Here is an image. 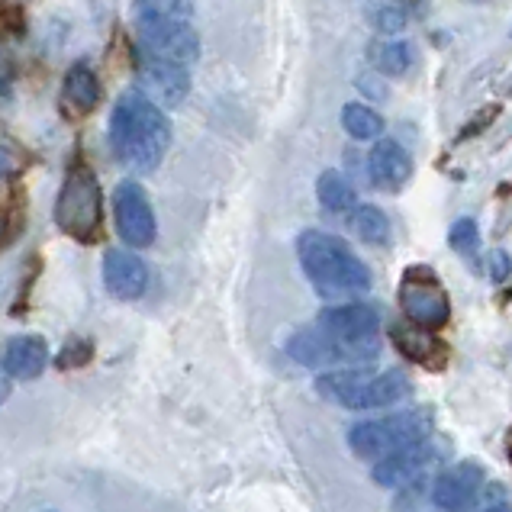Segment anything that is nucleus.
Segmentation results:
<instances>
[{"instance_id": "obj_1", "label": "nucleus", "mask_w": 512, "mask_h": 512, "mask_svg": "<svg viewBox=\"0 0 512 512\" xmlns=\"http://www.w3.org/2000/svg\"><path fill=\"white\" fill-rule=\"evenodd\" d=\"M110 145L123 168L136 174L155 171L171 145L165 110L142 91H126L110 113Z\"/></svg>"}, {"instance_id": "obj_2", "label": "nucleus", "mask_w": 512, "mask_h": 512, "mask_svg": "<svg viewBox=\"0 0 512 512\" xmlns=\"http://www.w3.org/2000/svg\"><path fill=\"white\" fill-rule=\"evenodd\" d=\"M297 255L303 274L310 277L319 297L342 300L371 290V268L351 252V245L332 232L306 229L297 239Z\"/></svg>"}, {"instance_id": "obj_3", "label": "nucleus", "mask_w": 512, "mask_h": 512, "mask_svg": "<svg viewBox=\"0 0 512 512\" xmlns=\"http://www.w3.org/2000/svg\"><path fill=\"white\" fill-rule=\"evenodd\" d=\"M435 419L429 409H406V413H393L384 419H368L351 426L348 445L364 461H384L397 451H406L419 442L432 438Z\"/></svg>"}, {"instance_id": "obj_4", "label": "nucleus", "mask_w": 512, "mask_h": 512, "mask_svg": "<svg viewBox=\"0 0 512 512\" xmlns=\"http://www.w3.org/2000/svg\"><path fill=\"white\" fill-rule=\"evenodd\" d=\"M316 390L326 400L345 409H384L400 403L409 393V377L403 371H329L316 380Z\"/></svg>"}, {"instance_id": "obj_5", "label": "nucleus", "mask_w": 512, "mask_h": 512, "mask_svg": "<svg viewBox=\"0 0 512 512\" xmlns=\"http://www.w3.org/2000/svg\"><path fill=\"white\" fill-rule=\"evenodd\" d=\"M55 223L78 242H94L100 232V184L81 158L68 165L65 184L55 200Z\"/></svg>"}, {"instance_id": "obj_6", "label": "nucleus", "mask_w": 512, "mask_h": 512, "mask_svg": "<svg viewBox=\"0 0 512 512\" xmlns=\"http://www.w3.org/2000/svg\"><path fill=\"white\" fill-rule=\"evenodd\" d=\"M316 326L329 332L335 342H342L348 348H355L364 361L377 358V332H380V313L371 303H342V306H329V310L319 313Z\"/></svg>"}, {"instance_id": "obj_7", "label": "nucleus", "mask_w": 512, "mask_h": 512, "mask_svg": "<svg viewBox=\"0 0 512 512\" xmlns=\"http://www.w3.org/2000/svg\"><path fill=\"white\" fill-rule=\"evenodd\" d=\"M400 306L406 319L422 329H442L451 319V300L429 268H409L400 284Z\"/></svg>"}, {"instance_id": "obj_8", "label": "nucleus", "mask_w": 512, "mask_h": 512, "mask_svg": "<svg viewBox=\"0 0 512 512\" xmlns=\"http://www.w3.org/2000/svg\"><path fill=\"white\" fill-rule=\"evenodd\" d=\"M113 210H116V232L120 239L133 248H145L155 242V210L145 190L136 181H123L113 194Z\"/></svg>"}, {"instance_id": "obj_9", "label": "nucleus", "mask_w": 512, "mask_h": 512, "mask_svg": "<svg viewBox=\"0 0 512 512\" xmlns=\"http://www.w3.org/2000/svg\"><path fill=\"white\" fill-rule=\"evenodd\" d=\"M287 355L300 361L303 368H332V364H364V358L355 348H348L342 342H335L329 332L319 326H306L300 332L290 335Z\"/></svg>"}, {"instance_id": "obj_10", "label": "nucleus", "mask_w": 512, "mask_h": 512, "mask_svg": "<svg viewBox=\"0 0 512 512\" xmlns=\"http://www.w3.org/2000/svg\"><path fill=\"white\" fill-rule=\"evenodd\" d=\"M445 451L448 448L438 445L435 438H426V442H419L413 448L397 451V455L377 461L374 464V480L380 487H387V490L406 487V484H413V480H419L422 474H426L429 467L445 455Z\"/></svg>"}, {"instance_id": "obj_11", "label": "nucleus", "mask_w": 512, "mask_h": 512, "mask_svg": "<svg viewBox=\"0 0 512 512\" xmlns=\"http://www.w3.org/2000/svg\"><path fill=\"white\" fill-rule=\"evenodd\" d=\"M484 484H487V471L480 467V461H461L435 477L432 503L445 512H461L464 506H471L477 500Z\"/></svg>"}, {"instance_id": "obj_12", "label": "nucleus", "mask_w": 512, "mask_h": 512, "mask_svg": "<svg viewBox=\"0 0 512 512\" xmlns=\"http://www.w3.org/2000/svg\"><path fill=\"white\" fill-rule=\"evenodd\" d=\"M139 81L142 94L155 104L178 107L190 91V68L178 62H162V58H139Z\"/></svg>"}, {"instance_id": "obj_13", "label": "nucleus", "mask_w": 512, "mask_h": 512, "mask_svg": "<svg viewBox=\"0 0 512 512\" xmlns=\"http://www.w3.org/2000/svg\"><path fill=\"white\" fill-rule=\"evenodd\" d=\"M104 284L116 300H139L149 287V268L126 248H110L104 255Z\"/></svg>"}, {"instance_id": "obj_14", "label": "nucleus", "mask_w": 512, "mask_h": 512, "mask_svg": "<svg viewBox=\"0 0 512 512\" xmlns=\"http://www.w3.org/2000/svg\"><path fill=\"white\" fill-rule=\"evenodd\" d=\"M368 174L377 190L397 194V190H403L406 181L413 178V158H409V152L400 142L384 139V142H377L368 155Z\"/></svg>"}, {"instance_id": "obj_15", "label": "nucleus", "mask_w": 512, "mask_h": 512, "mask_svg": "<svg viewBox=\"0 0 512 512\" xmlns=\"http://www.w3.org/2000/svg\"><path fill=\"white\" fill-rule=\"evenodd\" d=\"M49 364V345L39 335H17V339L7 342L4 351V368L10 377L17 380H33L46 371Z\"/></svg>"}, {"instance_id": "obj_16", "label": "nucleus", "mask_w": 512, "mask_h": 512, "mask_svg": "<svg viewBox=\"0 0 512 512\" xmlns=\"http://www.w3.org/2000/svg\"><path fill=\"white\" fill-rule=\"evenodd\" d=\"M390 339H393V345H397L409 361L426 364V368H442V364H445V348L432 335V329L397 323V326L390 329Z\"/></svg>"}, {"instance_id": "obj_17", "label": "nucleus", "mask_w": 512, "mask_h": 512, "mask_svg": "<svg viewBox=\"0 0 512 512\" xmlns=\"http://www.w3.org/2000/svg\"><path fill=\"white\" fill-rule=\"evenodd\" d=\"M62 100H65V110L75 116H87L100 104V81L87 62L68 68V75L62 81Z\"/></svg>"}, {"instance_id": "obj_18", "label": "nucleus", "mask_w": 512, "mask_h": 512, "mask_svg": "<svg viewBox=\"0 0 512 512\" xmlns=\"http://www.w3.org/2000/svg\"><path fill=\"white\" fill-rule=\"evenodd\" d=\"M316 194L319 203L329 210V213H345L355 207V187L345 181L342 171H323L316 181Z\"/></svg>"}, {"instance_id": "obj_19", "label": "nucleus", "mask_w": 512, "mask_h": 512, "mask_svg": "<svg viewBox=\"0 0 512 512\" xmlns=\"http://www.w3.org/2000/svg\"><path fill=\"white\" fill-rule=\"evenodd\" d=\"M351 229L358 232L361 242L368 245H390V219L380 207H371V203H364L355 213H351Z\"/></svg>"}, {"instance_id": "obj_20", "label": "nucleus", "mask_w": 512, "mask_h": 512, "mask_svg": "<svg viewBox=\"0 0 512 512\" xmlns=\"http://www.w3.org/2000/svg\"><path fill=\"white\" fill-rule=\"evenodd\" d=\"M194 20V0H133V23Z\"/></svg>"}, {"instance_id": "obj_21", "label": "nucleus", "mask_w": 512, "mask_h": 512, "mask_svg": "<svg viewBox=\"0 0 512 512\" xmlns=\"http://www.w3.org/2000/svg\"><path fill=\"white\" fill-rule=\"evenodd\" d=\"M371 62L377 71H384L390 78H400L413 65V46L403 39H390V42H377L371 49Z\"/></svg>"}, {"instance_id": "obj_22", "label": "nucleus", "mask_w": 512, "mask_h": 512, "mask_svg": "<svg viewBox=\"0 0 512 512\" xmlns=\"http://www.w3.org/2000/svg\"><path fill=\"white\" fill-rule=\"evenodd\" d=\"M342 126L351 139H377L384 133V120H380V113L364 107V104H348L342 110Z\"/></svg>"}, {"instance_id": "obj_23", "label": "nucleus", "mask_w": 512, "mask_h": 512, "mask_svg": "<svg viewBox=\"0 0 512 512\" xmlns=\"http://www.w3.org/2000/svg\"><path fill=\"white\" fill-rule=\"evenodd\" d=\"M448 242H451V248H455L458 255L474 258L477 248H480V229H477L474 219L471 216L455 219V226H451V232H448Z\"/></svg>"}, {"instance_id": "obj_24", "label": "nucleus", "mask_w": 512, "mask_h": 512, "mask_svg": "<svg viewBox=\"0 0 512 512\" xmlns=\"http://www.w3.org/2000/svg\"><path fill=\"white\" fill-rule=\"evenodd\" d=\"M94 355V345L87 342V339H71L65 348H62V355H58V368H81V364H87Z\"/></svg>"}, {"instance_id": "obj_25", "label": "nucleus", "mask_w": 512, "mask_h": 512, "mask_svg": "<svg viewBox=\"0 0 512 512\" xmlns=\"http://www.w3.org/2000/svg\"><path fill=\"white\" fill-rule=\"evenodd\" d=\"M374 26L380 29V33H397V29L406 26V17H403V10H397V7H377L374 10Z\"/></svg>"}, {"instance_id": "obj_26", "label": "nucleus", "mask_w": 512, "mask_h": 512, "mask_svg": "<svg viewBox=\"0 0 512 512\" xmlns=\"http://www.w3.org/2000/svg\"><path fill=\"white\" fill-rule=\"evenodd\" d=\"M490 274H493V281H506V274H509V258H506V252H500V248L490 252Z\"/></svg>"}, {"instance_id": "obj_27", "label": "nucleus", "mask_w": 512, "mask_h": 512, "mask_svg": "<svg viewBox=\"0 0 512 512\" xmlns=\"http://www.w3.org/2000/svg\"><path fill=\"white\" fill-rule=\"evenodd\" d=\"M13 75H17V65H13V58H10L7 49H0V87H7Z\"/></svg>"}, {"instance_id": "obj_28", "label": "nucleus", "mask_w": 512, "mask_h": 512, "mask_svg": "<svg viewBox=\"0 0 512 512\" xmlns=\"http://www.w3.org/2000/svg\"><path fill=\"white\" fill-rule=\"evenodd\" d=\"M10 397V374H7V368L0 364V403H4Z\"/></svg>"}, {"instance_id": "obj_29", "label": "nucleus", "mask_w": 512, "mask_h": 512, "mask_svg": "<svg viewBox=\"0 0 512 512\" xmlns=\"http://www.w3.org/2000/svg\"><path fill=\"white\" fill-rule=\"evenodd\" d=\"M10 168H13V155L7 149H0V178H4Z\"/></svg>"}, {"instance_id": "obj_30", "label": "nucleus", "mask_w": 512, "mask_h": 512, "mask_svg": "<svg viewBox=\"0 0 512 512\" xmlns=\"http://www.w3.org/2000/svg\"><path fill=\"white\" fill-rule=\"evenodd\" d=\"M484 512H512V506H493V509H484Z\"/></svg>"}, {"instance_id": "obj_31", "label": "nucleus", "mask_w": 512, "mask_h": 512, "mask_svg": "<svg viewBox=\"0 0 512 512\" xmlns=\"http://www.w3.org/2000/svg\"><path fill=\"white\" fill-rule=\"evenodd\" d=\"M4 232H7V223H4V216H0V239H4Z\"/></svg>"}]
</instances>
